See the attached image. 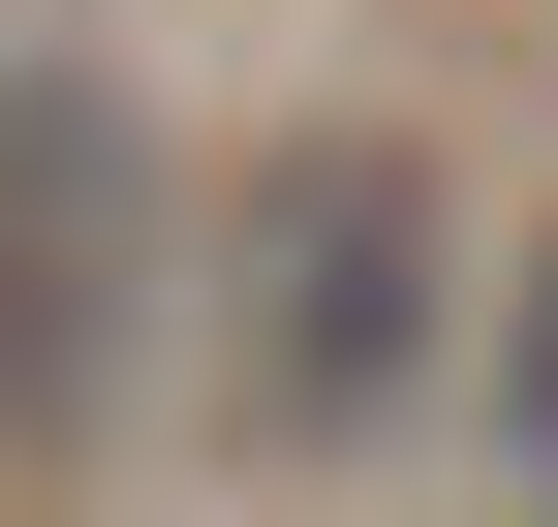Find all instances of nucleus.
<instances>
[{"mask_svg":"<svg viewBox=\"0 0 558 527\" xmlns=\"http://www.w3.org/2000/svg\"><path fill=\"white\" fill-rule=\"evenodd\" d=\"M156 310V156H124L94 62H0V434H62Z\"/></svg>","mask_w":558,"mask_h":527,"instance_id":"nucleus-2","label":"nucleus"},{"mask_svg":"<svg viewBox=\"0 0 558 527\" xmlns=\"http://www.w3.org/2000/svg\"><path fill=\"white\" fill-rule=\"evenodd\" d=\"M497 497L558 527V248H527V280H497Z\"/></svg>","mask_w":558,"mask_h":527,"instance_id":"nucleus-3","label":"nucleus"},{"mask_svg":"<svg viewBox=\"0 0 558 527\" xmlns=\"http://www.w3.org/2000/svg\"><path fill=\"white\" fill-rule=\"evenodd\" d=\"M248 434H373L403 372H435V186L373 156V124H311V156L248 186Z\"/></svg>","mask_w":558,"mask_h":527,"instance_id":"nucleus-1","label":"nucleus"}]
</instances>
